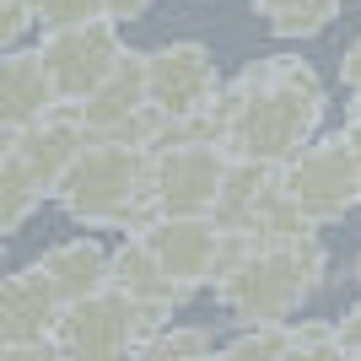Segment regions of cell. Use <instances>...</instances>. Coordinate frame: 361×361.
I'll list each match as a JSON object with an SVG mask.
<instances>
[{
  "mask_svg": "<svg viewBox=\"0 0 361 361\" xmlns=\"http://www.w3.org/2000/svg\"><path fill=\"white\" fill-rule=\"evenodd\" d=\"M216 130H221V151L243 157V162L281 167L307 146V135L324 119V87L302 60H259L238 75V87L216 92Z\"/></svg>",
  "mask_w": 361,
  "mask_h": 361,
  "instance_id": "6da1fadb",
  "label": "cell"
},
{
  "mask_svg": "<svg viewBox=\"0 0 361 361\" xmlns=\"http://www.w3.org/2000/svg\"><path fill=\"white\" fill-rule=\"evenodd\" d=\"M324 248H318L313 232H297V238H248L243 259L226 275H216L211 291L226 313L259 329V324H291L302 302H313L324 286Z\"/></svg>",
  "mask_w": 361,
  "mask_h": 361,
  "instance_id": "7a4b0ae2",
  "label": "cell"
},
{
  "mask_svg": "<svg viewBox=\"0 0 361 361\" xmlns=\"http://www.w3.org/2000/svg\"><path fill=\"white\" fill-rule=\"evenodd\" d=\"M60 205L81 226H108V232H140L157 221L151 211V151L119 146V140H92L60 178Z\"/></svg>",
  "mask_w": 361,
  "mask_h": 361,
  "instance_id": "3957f363",
  "label": "cell"
},
{
  "mask_svg": "<svg viewBox=\"0 0 361 361\" xmlns=\"http://www.w3.org/2000/svg\"><path fill=\"white\" fill-rule=\"evenodd\" d=\"M157 324H167V318L140 307V302H130L124 291L103 286L92 297L71 302V307H60L49 345L60 350L65 361H124Z\"/></svg>",
  "mask_w": 361,
  "mask_h": 361,
  "instance_id": "277c9868",
  "label": "cell"
},
{
  "mask_svg": "<svg viewBox=\"0 0 361 361\" xmlns=\"http://www.w3.org/2000/svg\"><path fill=\"white\" fill-rule=\"evenodd\" d=\"M275 189L291 200V211L302 216L307 226L318 221H334L361 205V157L350 146V135L318 140V146H302L297 157L275 167Z\"/></svg>",
  "mask_w": 361,
  "mask_h": 361,
  "instance_id": "5b68a950",
  "label": "cell"
},
{
  "mask_svg": "<svg viewBox=\"0 0 361 361\" xmlns=\"http://www.w3.org/2000/svg\"><path fill=\"white\" fill-rule=\"evenodd\" d=\"M38 60H44V75H49V87H54V103L75 108L114 75V65L124 60V38L108 16H97V22H81V27L44 32Z\"/></svg>",
  "mask_w": 361,
  "mask_h": 361,
  "instance_id": "8992f818",
  "label": "cell"
},
{
  "mask_svg": "<svg viewBox=\"0 0 361 361\" xmlns=\"http://www.w3.org/2000/svg\"><path fill=\"white\" fill-rule=\"evenodd\" d=\"M130 238L157 259V270H162L183 297H195L200 286H211L216 275H221L226 232L211 216H157V221H146L140 232H130Z\"/></svg>",
  "mask_w": 361,
  "mask_h": 361,
  "instance_id": "52a82bcc",
  "label": "cell"
},
{
  "mask_svg": "<svg viewBox=\"0 0 361 361\" xmlns=\"http://www.w3.org/2000/svg\"><path fill=\"white\" fill-rule=\"evenodd\" d=\"M226 173L221 146L173 140L151 151V211L157 216H211L216 189Z\"/></svg>",
  "mask_w": 361,
  "mask_h": 361,
  "instance_id": "ba28073f",
  "label": "cell"
},
{
  "mask_svg": "<svg viewBox=\"0 0 361 361\" xmlns=\"http://www.w3.org/2000/svg\"><path fill=\"white\" fill-rule=\"evenodd\" d=\"M146 65V103L162 114V119H195L200 108L216 103V92H221V75H216V60L205 44H162L140 54Z\"/></svg>",
  "mask_w": 361,
  "mask_h": 361,
  "instance_id": "9c48e42d",
  "label": "cell"
},
{
  "mask_svg": "<svg viewBox=\"0 0 361 361\" xmlns=\"http://www.w3.org/2000/svg\"><path fill=\"white\" fill-rule=\"evenodd\" d=\"M87 130L75 124L71 108H49L38 124H27V130H16V162H22V173H27L44 195H54L60 189V178L71 173V162L87 151Z\"/></svg>",
  "mask_w": 361,
  "mask_h": 361,
  "instance_id": "30bf717a",
  "label": "cell"
},
{
  "mask_svg": "<svg viewBox=\"0 0 361 361\" xmlns=\"http://www.w3.org/2000/svg\"><path fill=\"white\" fill-rule=\"evenodd\" d=\"M140 108H146V65H140L135 49H124V60L114 65V75L92 92L87 103H75L71 114H75V124L87 130V140H114Z\"/></svg>",
  "mask_w": 361,
  "mask_h": 361,
  "instance_id": "8fae6325",
  "label": "cell"
},
{
  "mask_svg": "<svg viewBox=\"0 0 361 361\" xmlns=\"http://www.w3.org/2000/svg\"><path fill=\"white\" fill-rule=\"evenodd\" d=\"M32 275L49 286V297L60 307H71V302L108 286V248L97 238H65L32 259Z\"/></svg>",
  "mask_w": 361,
  "mask_h": 361,
  "instance_id": "7c38bea8",
  "label": "cell"
},
{
  "mask_svg": "<svg viewBox=\"0 0 361 361\" xmlns=\"http://www.w3.org/2000/svg\"><path fill=\"white\" fill-rule=\"evenodd\" d=\"M49 108H60V103H54V87L44 75L38 49H0V124L27 130Z\"/></svg>",
  "mask_w": 361,
  "mask_h": 361,
  "instance_id": "4fadbf2b",
  "label": "cell"
},
{
  "mask_svg": "<svg viewBox=\"0 0 361 361\" xmlns=\"http://www.w3.org/2000/svg\"><path fill=\"white\" fill-rule=\"evenodd\" d=\"M60 318V302L49 297V286L27 270H0V345L16 340H49Z\"/></svg>",
  "mask_w": 361,
  "mask_h": 361,
  "instance_id": "5bb4252c",
  "label": "cell"
},
{
  "mask_svg": "<svg viewBox=\"0 0 361 361\" xmlns=\"http://www.w3.org/2000/svg\"><path fill=\"white\" fill-rule=\"evenodd\" d=\"M108 286L124 291V297L140 302V307H151V313H162V318H173L183 302H189L162 270H157V259H151L135 238H124L119 248L108 254Z\"/></svg>",
  "mask_w": 361,
  "mask_h": 361,
  "instance_id": "9a60e30c",
  "label": "cell"
},
{
  "mask_svg": "<svg viewBox=\"0 0 361 361\" xmlns=\"http://www.w3.org/2000/svg\"><path fill=\"white\" fill-rule=\"evenodd\" d=\"M195 356H211V334L195 329V324H157V329L130 350V361H195Z\"/></svg>",
  "mask_w": 361,
  "mask_h": 361,
  "instance_id": "2e32d148",
  "label": "cell"
},
{
  "mask_svg": "<svg viewBox=\"0 0 361 361\" xmlns=\"http://www.w3.org/2000/svg\"><path fill=\"white\" fill-rule=\"evenodd\" d=\"M254 6L270 16V27L281 32V38H313V32H324L334 22V11H340V0H254Z\"/></svg>",
  "mask_w": 361,
  "mask_h": 361,
  "instance_id": "e0dca14e",
  "label": "cell"
},
{
  "mask_svg": "<svg viewBox=\"0 0 361 361\" xmlns=\"http://www.w3.org/2000/svg\"><path fill=\"white\" fill-rule=\"evenodd\" d=\"M44 200H49V195L27 178V173H22V162H16V157H6V162H0V238H6V232H16V226H27L32 211H38Z\"/></svg>",
  "mask_w": 361,
  "mask_h": 361,
  "instance_id": "ac0fdd59",
  "label": "cell"
},
{
  "mask_svg": "<svg viewBox=\"0 0 361 361\" xmlns=\"http://www.w3.org/2000/svg\"><path fill=\"white\" fill-rule=\"evenodd\" d=\"M286 329H291V324H259V329H243L238 340H226L221 350H211V361H281V350H286Z\"/></svg>",
  "mask_w": 361,
  "mask_h": 361,
  "instance_id": "d6986e66",
  "label": "cell"
},
{
  "mask_svg": "<svg viewBox=\"0 0 361 361\" xmlns=\"http://www.w3.org/2000/svg\"><path fill=\"white\" fill-rule=\"evenodd\" d=\"M281 361H350L345 350H340V340H334L329 324H291L286 329V350H281Z\"/></svg>",
  "mask_w": 361,
  "mask_h": 361,
  "instance_id": "ffe728a7",
  "label": "cell"
},
{
  "mask_svg": "<svg viewBox=\"0 0 361 361\" xmlns=\"http://www.w3.org/2000/svg\"><path fill=\"white\" fill-rule=\"evenodd\" d=\"M27 11L44 32H60V27L97 22V16H103V0H27Z\"/></svg>",
  "mask_w": 361,
  "mask_h": 361,
  "instance_id": "44dd1931",
  "label": "cell"
},
{
  "mask_svg": "<svg viewBox=\"0 0 361 361\" xmlns=\"http://www.w3.org/2000/svg\"><path fill=\"white\" fill-rule=\"evenodd\" d=\"M32 27V11H27V0H0V49H11L22 32Z\"/></svg>",
  "mask_w": 361,
  "mask_h": 361,
  "instance_id": "7402d4cb",
  "label": "cell"
},
{
  "mask_svg": "<svg viewBox=\"0 0 361 361\" xmlns=\"http://www.w3.org/2000/svg\"><path fill=\"white\" fill-rule=\"evenodd\" d=\"M0 361H65L49 340H16V345H0Z\"/></svg>",
  "mask_w": 361,
  "mask_h": 361,
  "instance_id": "603a6c76",
  "label": "cell"
},
{
  "mask_svg": "<svg viewBox=\"0 0 361 361\" xmlns=\"http://www.w3.org/2000/svg\"><path fill=\"white\" fill-rule=\"evenodd\" d=\"M334 340H340V350H345V356H356V350H361V302L340 318V324H334Z\"/></svg>",
  "mask_w": 361,
  "mask_h": 361,
  "instance_id": "cb8c5ba5",
  "label": "cell"
},
{
  "mask_svg": "<svg viewBox=\"0 0 361 361\" xmlns=\"http://www.w3.org/2000/svg\"><path fill=\"white\" fill-rule=\"evenodd\" d=\"M340 81L350 87V97H356V108H361V38L345 49V60H340Z\"/></svg>",
  "mask_w": 361,
  "mask_h": 361,
  "instance_id": "d4e9b609",
  "label": "cell"
},
{
  "mask_svg": "<svg viewBox=\"0 0 361 361\" xmlns=\"http://www.w3.org/2000/svg\"><path fill=\"white\" fill-rule=\"evenodd\" d=\"M0 270H6V238H0Z\"/></svg>",
  "mask_w": 361,
  "mask_h": 361,
  "instance_id": "484cf974",
  "label": "cell"
},
{
  "mask_svg": "<svg viewBox=\"0 0 361 361\" xmlns=\"http://www.w3.org/2000/svg\"><path fill=\"white\" fill-rule=\"evenodd\" d=\"M356 281H361V259H356Z\"/></svg>",
  "mask_w": 361,
  "mask_h": 361,
  "instance_id": "4316f807",
  "label": "cell"
},
{
  "mask_svg": "<svg viewBox=\"0 0 361 361\" xmlns=\"http://www.w3.org/2000/svg\"><path fill=\"white\" fill-rule=\"evenodd\" d=\"M350 361H361V350H356V356H350Z\"/></svg>",
  "mask_w": 361,
  "mask_h": 361,
  "instance_id": "83f0119b",
  "label": "cell"
},
{
  "mask_svg": "<svg viewBox=\"0 0 361 361\" xmlns=\"http://www.w3.org/2000/svg\"><path fill=\"white\" fill-rule=\"evenodd\" d=\"M195 361H211V356H195Z\"/></svg>",
  "mask_w": 361,
  "mask_h": 361,
  "instance_id": "f1b7e54d",
  "label": "cell"
},
{
  "mask_svg": "<svg viewBox=\"0 0 361 361\" xmlns=\"http://www.w3.org/2000/svg\"><path fill=\"white\" fill-rule=\"evenodd\" d=\"M124 361H130V356H124Z\"/></svg>",
  "mask_w": 361,
  "mask_h": 361,
  "instance_id": "f546056e",
  "label": "cell"
},
{
  "mask_svg": "<svg viewBox=\"0 0 361 361\" xmlns=\"http://www.w3.org/2000/svg\"><path fill=\"white\" fill-rule=\"evenodd\" d=\"M146 6H151V0H146Z\"/></svg>",
  "mask_w": 361,
  "mask_h": 361,
  "instance_id": "4dcf8cb0",
  "label": "cell"
}]
</instances>
